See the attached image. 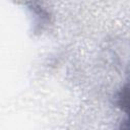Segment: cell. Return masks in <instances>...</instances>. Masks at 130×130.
I'll list each match as a JSON object with an SVG mask.
<instances>
[{
  "label": "cell",
  "instance_id": "obj_1",
  "mask_svg": "<svg viewBox=\"0 0 130 130\" xmlns=\"http://www.w3.org/2000/svg\"><path fill=\"white\" fill-rule=\"evenodd\" d=\"M116 103L118 108L126 116V122L128 123L127 127H130V82L123 85L118 91Z\"/></svg>",
  "mask_w": 130,
  "mask_h": 130
}]
</instances>
